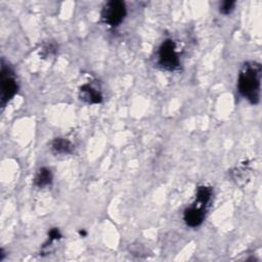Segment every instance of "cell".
I'll return each mask as SVG.
<instances>
[{"label":"cell","instance_id":"6da1fadb","mask_svg":"<svg viewBox=\"0 0 262 262\" xmlns=\"http://www.w3.org/2000/svg\"><path fill=\"white\" fill-rule=\"evenodd\" d=\"M261 73V65L255 62H250L243 66L239 74V91L253 105L258 104L260 100Z\"/></svg>","mask_w":262,"mask_h":262},{"label":"cell","instance_id":"7a4b0ae2","mask_svg":"<svg viewBox=\"0 0 262 262\" xmlns=\"http://www.w3.org/2000/svg\"><path fill=\"white\" fill-rule=\"evenodd\" d=\"M126 16V6L123 1L112 0L105 4L101 11V18L110 27L119 26Z\"/></svg>","mask_w":262,"mask_h":262},{"label":"cell","instance_id":"3957f363","mask_svg":"<svg viewBox=\"0 0 262 262\" xmlns=\"http://www.w3.org/2000/svg\"><path fill=\"white\" fill-rule=\"evenodd\" d=\"M175 43L171 39L165 40L159 50V63L161 67L168 71H174L180 68V59L175 50Z\"/></svg>","mask_w":262,"mask_h":262},{"label":"cell","instance_id":"277c9868","mask_svg":"<svg viewBox=\"0 0 262 262\" xmlns=\"http://www.w3.org/2000/svg\"><path fill=\"white\" fill-rule=\"evenodd\" d=\"M17 92V83L13 70L1 63V105L5 106Z\"/></svg>","mask_w":262,"mask_h":262},{"label":"cell","instance_id":"5b68a950","mask_svg":"<svg viewBox=\"0 0 262 262\" xmlns=\"http://www.w3.org/2000/svg\"><path fill=\"white\" fill-rule=\"evenodd\" d=\"M205 218V211L202 206H193L184 211L183 219L191 228L201 226Z\"/></svg>","mask_w":262,"mask_h":262},{"label":"cell","instance_id":"8992f818","mask_svg":"<svg viewBox=\"0 0 262 262\" xmlns=\"http://www.w3.org/2000/svg\"><path fill=\"white\" fill-rule=\"evenodd\" d=\"M79 96L82 100L88 102V104H99L102 100L100 92L93 88L90 84H84L80 87Z\"/></svg>","mask_w":262,"mask_h":262},{"label":"cell","instance_id":"52a82bcc","mask_svg":"<svg viewBox=\"0 0 262 262\" xmlns=\"http://www.w3.org/2000/svg\"><path fill=\"white\" fill-rule=\"evenodd\" d=\"M52 151L55 155H68L74 149L71 142L66 138H55L52 142Z\"/></svg>","mask_w":262,"mask_h":262},{"label":"cell","instance_id":"ba28073f","mask_svg":"<svg viewBox=\"0 0 262 262\" xmlns=\"http://www.w3.org/2000/svg\"><path fill=\"white\" fill-rule=\"evenodd\" d=\"M52 180V174L51 171L48 168L42 167L38 170L35 177V184L38 188H44V186L51 183Z\"/></svg>","mask_w":262,"mask_h":262},{"label":"cell","instance_id":"9c48e42d","mask_svg":"<svg viewBox=\"0 0 262 262\" xmlns=\"http://www.w3.org/2000/svg\"><path fill=\"white\" fill-rule=\"evenodd\" d=\"M212 196V190L208 186H200L198 188V191H196V201H198V204L202 207L205 208V206L207 205Z\"/></svg>","mask_w":262,"mask_h":262},{"label":"cell","instance_id":"30bf717a","mask_svg":"<svg viewBox=\"0 0 262 262\" xmlns=\"http://www.w3.org/2000/svg\"><path fill=\"white\" fill-rule=\"evenodd\" d=\"M236 2L231 1V0H227V1H223L220 5V13L223 15H229L232 12L233 7H235Z\"/></svg>","mask_w":262,"mask_h":262},{"label":"cell","instance_id":"8fae6325","mask_svg":"<svg viewBox=\"0 0 262 262\" xmlns=\"http://www.w3.org/2000/svg\"><path fill=\"white\" fill-rule=\"evenodd\" d=\"M49 243H52L53 241H58L62 238V233L59 230V229H51L49 232Z\"/></svg>","mask_w":262,"mask_h":262},{"label":"cell","instance_id":"7c38bea8","mask_svg":"<svg viewBox=\"0 0 262 262\" xmlns=\"http://www.w3.org/2000/svg\"><path fill=\"white\" fill-rule=\"evenodd\" d=\"M237 172L238 173L243 172V175H244V177H243V180H246L249 179V176H247V170H245V169H238ZM233 179H235L237 181H241L242 176H238V174H237V176H233Z\"/></svg>","mask_w":262,"mask_h":262},{"label":"cell","instance_id":"4fadbf2b","mask_svg":"<svg viewBox=\"0 0 262 262\" xmlns=\"http://www.w3.org/2000/svg\"><path fill=\"white\" fill-rule=\"evenodd\" d=\"M79 233H80V236H81V237H86V236H87V232H86L85 230H84V229L80 230Z\"/></svg>","mask_w":262,"mask_h":262}]
</instances>
